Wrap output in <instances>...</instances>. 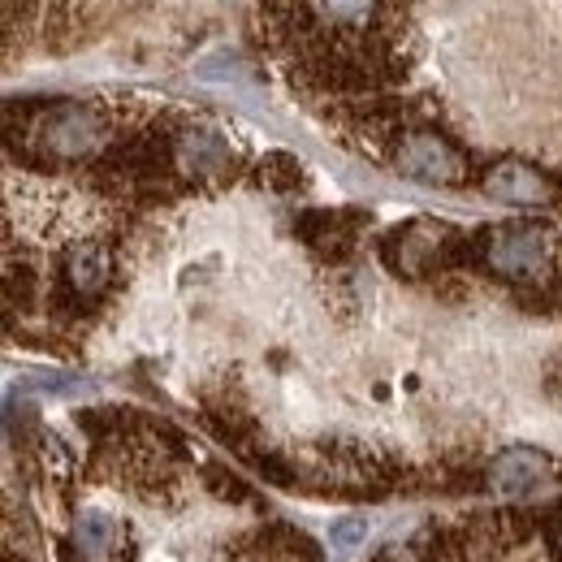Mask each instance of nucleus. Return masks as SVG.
<instances>
[{
	"label": "nucleus",
	"instance_id": "nucleus-1",
	"mask_svg": "<svg viewBox=\"0 0 562 562\" xmlns=\"http://www.w3.org/2000/svg\"><path fill=\"white\" fill-rule=\"evenodd\" d=\"M412 0H260V35L294 91L376 95L407 74Z\"/></svg>",
	"mask_w": 562,
	"mask_h": 562
},
{
	"label": "nucleus",
	"instance_id": "nucleus-2",
	"mask_svg": "<svg viewBox=\"0 0 562 562\" xmlns=\"http://www.w3.org/2000/svg\"><path fill=\"white\" fill-rule=\"evenodd\" d=\"M131 104L122 100H48L31 104L22 122L9 117V143L22 139V156L40 165H82L100 160L126 131Z\"/></svg>",
	"mask_w": 562,
	"mask_h": 562
},
{
	"label": "nucleus",
	"instance_id": "nucleus-3",
	"mask_svg": "<svg viewBox=\"0 0 562 562\" xmlns=\"http://www.w3.org/2000/svg\"><path fill=\"white\" fill-rule=\"evenodd\" d=\"M53 273H48V299L53 312H61L66 321H87L113 290L117 281V251L113 238L104 229H95L91 221H74L61 229V238H53Z\"/></svg>",
	"mask_w": 562,
	"mask_h": 562
},
{
	"label": "nucleus",
	"instance_id": "nucleus-4",
	"mask_svg": "<svg viewBox=\"0 0 562 562\" xmlns=\"http://www.w3.org/2000/svg\"><path fill=\"white\" fill-rule=\"evenodd\" d=\"M472 256L493 278L528 285V281L554 278L562 260V238L537 221H506V225H485L472 238Z\"/></svg>",
	"mask_w": 562,
	"mask_h": 562
},
{
	"label": "nucleus",
	"instance_id": "nucleus-5",
	"mask_svg": "<svg viewBox=\"0 0 562 562\" xmlns=\"http://www.w3.org/2000/svg\"><path fill=\"white\" fill-rule=\"evenodd\" d=\"M122 4L131 0H4V48H66L91 31L95 18H109Z\"/></svg>",
	"mask_w": 562,
	"mask_h": 562
},
{
	"label": "nucleus",
	"instance_id": "nucleus-6",
	"mask_svg": "<svg viewBox=\"0 0 562 562\" xmlns=\"http://www.w3.org/2000/svg\"><path fill=\"white\" fill-rule=\"evenodd\" d=\"M463 256H472V238H463L454 225L432 221V216H416V221L390 229L385 243H381V260L398 278H412V281L446 273Z\"/></svg>",
	"mask_w": 562,
	"mask_h": 562
},
{
	"label": "nucleus",
	"instance_id": "nucleus-7",
	"mask_svg": "<svg viewBox=\"0 0 562 562\" xmlns=\"http://www.w3.org/2000/svg\"><path fill=\"white\" fill-rule=\"evenodd\" d=\"M169 160L178 187H221L238 173V151L212 122H169Z\"/></svg>",
	"mask_w": 562,
	"mask_h": 562
},
{
	"label": "nucleus",
	"instance_id": "nucleus-8",
	"mask_svg": "<svg viewBox=\"0 0 562 562\" xmlns=\"http://www.w3.org/2000/svg\"><path fill=\"white\" fill-rule=\"evenodd\" d=\"M385 160H390L403 178H416V182H428V187H463V182L472 178L468 156L446 139L441 131L424 126L420 117L385 147Z\"/></svg>",
	"mask_w": 562,
	"mask_h": 562
},
{
	"label": "nucleus",
	"instance_id": "nucleus-9",
	"mask_svg": "<svg viewBox=\"0 0 562 562\" xmlns=\"http://www.w3.org/2000/svg\"><path fill=\"white\" fill-rule=\"evenodd\" d=\"M481 187H485V195H493V200H502V204H524V209L559 200L554 178H546L541 169L519 165V160H497V165H490L485 178H481Z\"/></svg>",
	"mask_w": 562,
	"mask_h": 562
},
{
	"label": "nucleus",
	"instance_id": "nucleus-10",
	"mask_svg": "<svg viewBox=\"0 0 562 562\" xmlns=\"http://www.w3.org/2000/svg\"><path fill=\"white\" fill-rule=\"evenodd\" d=\"M546 476H550V459L541 450H528V446H515V450L497 454L490 463V472H485L490 490L502 493V497H524V493L537 490Z\"/></svg>",
	"mask_w": 562,
	"mask_h": 562
},
{
	"label": "nucleus",
	"instance_id": "nucleus-11",
	"mask_svg": "<svg viewBox=\"0 0 562 562\" xmlns=\"http://www.w3.org/2000/svg\"><path fill=\"white\" fill-rule=\"evenodd\" d=\"M299 234L325 256V260H347L359 238V216L355 212H303L299 216Z\"/></svg>",
	"mask_w": 562,
	"mask_h": 562
},
{
	"label": "nucleus",
	"instance_id": "nucleus-12",
	"mask_svg": "<svg viewBox=\"0 0 562 562\" xmlns=\"http://www.w3.org/2000/svg\"><path fill=\"white\" fill-rule=\"evenodd\" d=\"M70 550L78 562H113L122 554V528L109 510H82L70 528Z\"/></svg>",
	"mask_w": 562,
	"mask_h": 562
},
{
	"label": "nucleus",
	"instance_id": "nucleus-13",
	"mask_svg": "<svg viewBox=\"0 0 562 562\" xmlns=\"http://www.w3.org/2000/svg\"><path fill=\"white\" fill-rule=\"evenodd\" d=\"M247 562H321V550L307 532L273 524V528L251 537V559Z\"/></svg>",
	"mask_w": 562,
	"mask_h": 562
},
{
	"label": "nucleus",
	"instance_id": "nucleus-14",
	"mask_svg": "<svg viewBox=\"0 0 562 562\" xmlns=\"http://www.w3.org/2000/svg\"><path fill=\"white\" fill-rule=\"evenodd\" d=\"M260 182H265L269 191H278V195H290V191H299V187H303V169H299V160H294V156L273 151V156H265V160H260Z\"/></svg>",
	"mask_w": 562,
	"mask_h": 562
},
{
	"label": "nucleus",
	"instance_id": "nucleus-15",
	"mask_svg": "<svg viewBox=\"0 0 562 562\" xmlns=\"http://www.w3.org/2000/svg\"><path fill=\"white\" fill-rule=\"evenodd\" d=\"M329 541H334V550H338V554H351V550H359V546L368 541V519H363V515H347V519H338V524L329 528Z\"/></svg>",
	"mask_w": 562,
	"mask_h": 562
},
{
	"label": "nucleus",
	"instance_id": "nucleus-16",
	"mask_svg": "<svg viewBox=\"0 0 562 562\" xmlns=\"http://www.w3.org/2000/svg\"><path fill=\"white\" fill-rule=\"evenodd\" d=\"M372 562H432V554L424 550V541H407V546H385Z\"/></svg>",
	"mask_w": 562,
	"mask_h": 562
},
{
	"label": "nucleus",
	"instance_id": "nucleus-17",
	"mask_svg": "<svg viewBox=\"0 0 562 562\" xmlns=\"http://www.w3.org/2000/svg\"><path fill=\"white\" fill-rule=\"evenodd\" d=\"M550 550H554V559L562 562V510L550 519Z\"/></svg>",
	"mask_w": 562,
	"mask_h": 562
}]
</instances>
